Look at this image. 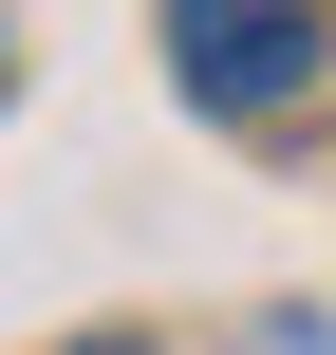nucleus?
<instances>
[{"instance_id": "f257e3e1", "label": "nucleus", "mask_w": 336, "mask_h": 355, "mask_svg": "<svg viewBox=\"0 0 336 355\" xmlns=\"http://www.w3.org/2000/svg\"><path fill=\"white\" fill-rule=\"evenodd\" d=\"M336 56L318 0H168V75H187V112H299Z\"/></svg>"}, {"instance_id": "f03ea898", "label": "nucleus", "mask_w": 336, "mask_h": 355, "mask_svg": "<svg viewBox=\"0 0 336 355\" xmlns=\"http://www.w3.org/2000/svg\"><path fill=\"white\" fill-rule=\"evenodd\" d=\"M37 355H168V337H37Z\"/></svg>"}]
</instances>
